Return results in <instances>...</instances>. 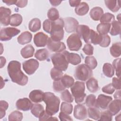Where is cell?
<instances>
[{
    "instance_id": "21",
    "label": "cell",
    "mask_w": 121,
    "mask_h": 121,
    "mask_svg": "<svg viewBox=\"0 0 121 121\" xmlns=\"http://www.w3.org/2000/svg\"><path fill=\"white\" fill-rule=\"evenodd\" d=\"M32 38V35L28 31H25L21 33L17 38V42L22 45L30 43Z\"/></svg>"
},
{
    "instance_id": "12",
    "label": "cell",
    "mask_w": 121,
    "mask_h": 121,
    "mask_svg": "<svg viewBox=\"0 0 121 121\" xmlns=\"http://www.w3.org/2000/svg\"><path fill=\"white\" fill-rule=\"evenodd\" d=\"M111 96L106 95L103 94H100L96 100L95 107L104 110L107 108L110 103L112 101Z\"/></svg>"
},
{
    "instance_id": "58",
    "label": "cell",
    "mask_w": 121,
    "mask_h": 121,
    "mask_svg": "<svg viewBox=\"0 0 121 121\" xmlns=\"http://www.w3.org/2000/svg\"><path fill=\"white\" fill-rule=\"evenodd\" d=\"M49 1L51 5L53 6H57L59 5L62 2L60 0H49Z\"/></svg>"
},
{
    "instance_id": "23",
    "label": "cell",
    "mask_w": 121,
    "mask_h": 121,
    "mask_svg": "<svg viewBox=\"0 0 121 121\" xmlns=\"http://www.w3.org/2000/svg\"><path fill=\"white\" fill-rule=\"evenodd\" d=\"M104 2L107 8L112 12H116L120 9V0H106Z\"/></svg>"
},
{
    "instance_id": "26",
    "label": "cell",
    "mask_w": 121,
    "mask_h": 121,
    "mask_svg": "<svg viewBox=\"0 0 121 121\" xmlns=\"http://www.w3.org/2000/svg\"><path fill=\"white\" fill-rule=\"evenodd\" d=\"M41 21L38 18H33L28 24L29 29L33 32H35L41 29Z\"/></svg>"
},
{
    "instance_id": "41",
    "label": "cell",
    "mask_w": 121,
    "mask_h": 121,
    "mask_svg": "<svg viewBox=\"0 0 121 121\" xmlns=\"http://www.w3.org/2000/svg\"><path fill=\"white\" fill-rule=\"evenodd\" d=\"M60 98L62 101L69 103H72L74 100L72 95L67 89H65L62 92L60 95Z\"/></svg>"
},
{
    "instance_id": "55",
    "label": "cell",
    "mask_w": 121,
    "mask_h": 121,
    "mask_svg": "<svg viewBox=\"0 0 121 121\" xmlns=\"http://www.w3.org/2000/svg\"><path fill=\"white\" fill-rule=\"evenodd\" d=\"M28 1L26 0H17L16 5L20 8H23L26 6Z\"/></svg>"
},
{
    "instance_id": "39",
    "label": "cell",
    "mask_w": 121,
    "mask_h": 121,
    "mask_svg": "<svg viewBox=\"0 0 121 121\" xmlns=\"http://www.w3.org/2000/svg\"><path fill=\"white\" fill-rule=\"evenodd\" d=\"M115 20L114 16L110 13H105L103 15L100 19L101 23H112L113 21Z\"/></svg>"
},
{
    "instance_id": "10",
    "label": "cell",
    "mask_w": 121,
    "mask_h": 121,
    "mask_svg": "<svg viewBox=\"0 0 121 121\" xmlns=\"http://www.w3.org/2000/svg\"><path fill=\"white\" fill-rule=\"evenodd\" d=\"M77 34L79 35L80 38H82L85 43H90V35L91 34V29L86 25H78L77 30Z\"/></svg>"
},
{
    "instance_id": "44",
    "label": "cell",
    "mask_w": 121,
    "mask_h": 121,
    "mask_svg": "<svg viewBox=\"0 0 121 121\" xmlns=\"http://www.w3.org/2000/svg\"><path fill=\"white\" fill-rule=\"evenodd\" d=\"M52 86L53 89L54 91L56 92L59 93L62 92L65 89V87L63 86L62 83H61L60 79L56 80H54Z\"/></svg>"
},
{
    "instance_id": "53",
    "label": "cell",
    "mask_w": 121,
    "mask_h": 121,
    "mask_svg": "<svg viewBox=\"0 0 121 121\" xmlns=\"http://www.w3.org/2000/svg\"><path fill=\"white\" fill-rule=\"evenodd\" d=\"M112 86L113 87L117 89L120 90L121 89V82L120 78L114 77L112 79Z\"/></svg>"
},
{
    "instance_id": "29",
    "label": "cell",
    "mask_w": 121,
    "mask_h": 121,
    "mask_svg": "<svg viewBox=\"0 0 121 121\" xmlns=\"http://www.w3.org/2000/svg\"><path fill=\"white\" fill-rule=\"evenodd\" d=\"M44 111V110L43 106L39 104H33L31 109L32 114L36 118H39Z\"/></svg>"
},
{
    "instance_id": "6",
    "label": "cell",
    "mask_w": 121,
    "mask_h": 121,
    "mask_svg": "<svg viewBox=\"0 0 121 121\" xmlns=\"http://www.w3.org/2000/svg\"><path fill=\"white\" fill-rule=\"evenodd\" d=\"M67 44L69 50L73 51L79 50L82 45L80 38L77 33H73L68 37Z\"/></svg>"
},
{
    "instance_id": "46",
    "label": "cell",
    "mask_w": 121,
    "mask_h": 121,
    "mask_svg": "<svg viewBox=\"0 0 121 121\" xmlns=\"http://www.w3.org/2000/svg\"><path fill=\"white\" fill-rule=\"evenodd\" d=\"M112 66L116 71V76L120 78L121 76V58L115 59L112 61Z\"/></svg>"
},
{
    "instance_id": "4",
    "label": "cell",
    "mask_w": 121,
    "mask_h": 121,
    "mask_svg": "<svg viewBox=\"0 0 121 121\" xmlns=\"http://www.w3.org/2000/svg\"><path fill=\"white\" fill-rule=\"evenodd\" d=\"M93 76V71L86 64H82L78 66L74 71V76L76 79L86 81Z\"/></svg>"
},
{
    "instance_id": "3",
    "label": "cell",
    "mask_w": 121,
    "mask_h": 121,
    "mask_svg": "<svg viewBox=\"0 0 121 121\" xmlns=\"http://www.w3.org/2000/svg\"><path fill=\"white\" fill-rule=\"evenodd\" d=\"M70 90L76 103L78 104L84 101L86 94L85 93V86L83 82L76 81L71 87Z\"/></svg>"
},
{
    "instance_id": "33",
    "label": "cell",
    "mask_w": 121,
    "mask_h": 121,
    "mask_svg": "<svg viewBox=\"0 0 121 121\" xmlns=\"http://www.w3.org/2000/svg\"><path fill=\"white\" fill-rule=\"evenodd\" d=\"M102 39V35L98 34L94 30L91 29L90 35V43L93 44H99Z\"/></svg>"
},
{
    "instance_id": "11",
    "label": "cell",
    "mask_w": 121,
    "mask_h": 121,
    "mask_svg": "<svg viewBox=\"0 0 121 121\" xmlns=\"http://www.w3.org/2000/svg\"><path fill=\"white\" fill-rule=\"evenodd\" d=\"M64 24L66 31L68 33H70L76 31L78 26V22L73 17H67L64 18Z\"/></svg>"
},
{
    "instance_id": "36",
    "label": "cell",
    "mask_w": 121,
    "mask_h": 121,
    "mask_svg": "<svg viewBox=\"0 0 121 121\" xmlns=\"http://www.w3.org/2000/svg\"><path fill=\"white\" fill-rule=\"evenodd\" d=\"M121 22L114 20L112 23V28L109 31L110 34L113 36H115L121 33Z\"/></svg>"
},
{
    "instance_id": "31",
    "label": "cell",
    "mask_w": 121,
    "mask_h": 121,
    "mask_svg": "<svg viewBox=\"0 0 121 121\" xmlns=\"http://www.w3.org/2000/svg\"><path fill=\"white\" fill-rule=\"evenodd\" d=\"M111 29V24L100 23L96 27V30L99 34L105 35L109 32Z\"/></svg>"
},
{
    "instance_id": "28",
    "label": "cell",
    "mask_w": 121,
    "mask_h": 121,
    "mask_svg": "<svg viewBox=\"0 0 121 121\" xmlns=\"http://www.w3.org/2000/svg\"><path fill=\"white\" fill-rule=\"evenodd\" d=\"M121 43L120 42L114 43L112 44L110 49V52L111 54L113 57H118L121 55Z\"/></svg>"
},
{
    "instance_id": "7",
    "label": "cell",
    "mask_w": 121,
    "mask_h": 121,
    "mask_svg": "<svg viewBox=\"0 0 121 121\" xmlns=\"http://www.w3.org/2000/svg\"><path fill=\"white\" fill-rule=\"evenodd\" d=\"M20 30L15 27H8L1 28L0 32V40L2 41H7L20 33Z\"/></svg>"
},
{
    "instance_id": "9",
    "label": "cell",
    "mask_w": 121,
    "mask_h": 121,
    "mask_svg": "<svg viewBox=\"0 0 121 121\" xmlns=\"http://www.w3.org/2000/svg\"><path fill=\"white\" fill-rule=\"evenodd\" d=\"M47 48L52 52L60 53L63 52L66 49L65 44L60 41H55L49 38Z\"/></svg>"
},
{
    "instance_id": "24",
    "label": "cell",
    "mask_w": 121,
    "mask_h": 121,
    "mask_svg": "<svg viewBox=\"0 0 121 121\" xmlns=\"http://www.w3.org/2000/svg\"><path fill=\"white\" fill-rule=\"evenodd\" d=\"M89 9L88 5L85 2H82L75 8V12L78 15L82 16L86 14Z\"/></svg>"
},
{
    "instance_id": "43",
    "label": "cell",
    "mask_w": 121,
    "mask_h": 121,
    "mask_svg": "<svg viewBox=\"0 0 121 121\" xmlns=\"http://www.w3.org/2000/svg\"><path fill=\"white\" fill-rule=\"evenodd\" d=\"M23 114L19 111H15L10 113L9 115V121H21L23 119Z\"/></svg>"
},
{
    "instance_id": "35",
    "label": "cell",
    "mask_w": 121,
    "mask_h": 121,
    "mask_svg": "<svg viewBox=\"0 0 121 121\" xmlns=\"http://www.w3.org/2000/svg\"><path fill=\"white\" fill-rule=\"evenodd\" d=\"M22 17L19 14H14L10 17L9 25L12 26H19L22 22Z\"/></svg>"
},
{
    "instance_id": "20",
    "label": "cell",
    "mask_w": 121,
    "mask_h": 121,
    "mask_svg": "<svg viewBox=\"0 0 121 121\" xmlns=\"http://www.w3.org/2000/svg\"><path fill=\"white\" fill-rule=\"evenodd\" d=\"M86 86L88 91L92 93L96 92L99 88L97 80L94 78H90L86 82Z\"/></svg>"
},
{
    "instance_id": "15",
    "label": "cell",
    "mask_w": 121,
    "mask_h": 121,
    "mask_svg": "<svg viewBox=\"0 0 121 121\" xmlns=\"http://www.w3.org/2000/svg\"><path fill=\"white\" fill-rule=\"evenodd\" d=\"M74 116L78 120H85L87 116L86 107L84 105L79 104L75 105L74 109Z\"/></svg>"
},
{
    "instance_id": "37",
    "label": "cell",
    "mask_w": 121,
    "mask_h": 121,
    "mask_svg": "<svg viewBox=\"0 0 121 121\" xmlns=\"http://www.w3.org/2000/svg\"><path fill=\"white\" fill-rule=\"evenodd\" d=\"M59 13L58 10L54 8H51L47 12V17L49 20L52 21H54L59 18Z\"/></svg>"
},
{
    "instance_id": "61",
    "label": "cell",
    "mask_w": 121,
    "mask_h": 121,
    "mask_svg": "<svg viewBox=\"0 0 121 121\" xmlns=\"http://www.w3.org/2000/svg\"><path fill=\"white\" fill-rule=\"evenodd\" d=\"M120 16H121V14H119L118 15V16H117V19H118V20H117V21H118L120 22H121V21H120Z\"/></svg>"
},
{
    "instance_id": "17",
    "label": "cell",
    "mask_w": 121,
    "mask_h": 121,
    "mask_svg": "<svg viewBox=\"0 0 121 121\" xmlns=\"http://www.w3.org/2000/svg\"><path fill=\"white\" fill-rule=\"evenodd\" d=\"M62 53L65 56L68 62L73 65H78L81 61V58L80 56L77 53L69 52L67 51H63Z\"/></svg>"
},
{
    "instance_id": "25",
    "label": "cell",
    "mask_w": 121,
    "mask_h": 121,
    "mask_svg": "<svg viewBox=\"0 0 121 121\" xmlns=\"http://www.w3.org/2000/svg\"><path fill=\"white\" fill-rule=\"evenodd\" d=\"M35 49L31 44H28L23 48L20 51L21 56L25 59L32 57L34 55Z\"/></svg>"
},
{
    "instance_id": "51",
    "label": "cell",
    "mask_w": 121,
    "mask_h": 121,
    "mask_svg": "<svg viewBox=\"0 0 121 121\" xmlns=\"http://www.w3.org/2000/svg\"><path fill=\"white\" fill-rule=\"evenodd\" d=\"M115 89L112 86V83L109 84L104 86L102 89V91L103 92L107 94H110V95L113 94V92L115 91Z\"/></svg>"
},
{
    "instance_id": "40",
    "label": "cell",
    "mask_w": 121,
    "mask_h": 121,
    "mask_svg": "<svg viewBox=\"0 0 121 121\" xmlns=\"http://www.w3.org/2000/svg\"><path fill=\"white\" fill-rule=\"evenodd\" d=\"M62 71L60 70L59 69L53 67L51 70L50 75L51 78L53 80H56L60 79L63 76Z\"/></svg>"
},
{
    "instance_id": "22",
    "label": "cell",
    "mask_w": 121,
    "mask_h": 121,
    "mask_svg": "<svg viewBox=\"0 0 121 121\" xmlns=\"http://www.w3.org/2000/svg\"><path fill=\"white\" fill-rule=\"evenodd\" d=\"M104 14L103 9L100 7H95L92 8L89 13L91 18L95 21H98Z\"/></svg>"
},
{
    "instance_id": "47",
    "label": "cell",
    "mask_w": 121,
    "mask_h": 121,
    "mask_svg": "<svg viewBox=\"0 0 121 121\" xmlns=\"http://www.w3.org/2000/svg\"><path fill=\"white\" fill-rule=\"evenodd\" d=\"M112 115L108 110H106L100 113V118L98 121H111L112 120Z\"/></svg>"
},
{
    "instance_id": "49",
    "label": "cell",
    "mask_w": 121,
    "mask_h": 121,
    "mask_svg": "<svg viewBox=\"0 0 121 121\" xmlns=\"http://www.w3.org/2000/svg\"><path fill=\"white\" fill-rule=\"evenodd\" d=\"M110 43L111 38L108 35H102V39L99 45L102 47H107L110 45Z\"/></svg>"
},
{
    "instance_id": "5",
    "label": "cell",
    "mask_w": 121,
    "mask_h": 121,
    "mask_svg": "<svg viewBox=\"0 0 121 121\" xmlns=\"http://www.w3.org/2000/svg\"><path fill=\"white\" fill-rule=\"evenodd\" d=\"M51 59L54 67L61 71H65L68 68L69 63L62 53H56L52 54Z\"/></svg>"
},
{
    "instance_id": "50",
    "label": "cell",
    "mask_w": 121,
    "mask_h": 121,
    "mask_svg": "<svg viewBox=\"0 0 121 121\" xmlns=\"http://www.w3.org/2000/svg\"><path fill=\"white\" fill-rule=\"evenodd\" d=\"M82 50L87 55H92L94 53V47L90 43L86 44L84 45Z\"/></svg>"
},
{
    "instance_id": "2",
    "label": "cell",
    "mask_w": 121,
    "mask_h": 121,
    "mask_svg": "<svg viewBox=\"0 0 121 121\" xmlns=\"http://www.w3.org/2000/svg\"><path fill=\"white\" fill-rule=\"evenodd\" d=\"M46 104V112L51 116L57 113L59 110L60 98L52 92L44 93L43 100Z\"/></svg>"
},
{
    "instance_id": "34",
    "label": "cell",
    "mask_w": 121,
    "mask_h": 121,
    "mask_svg": "<svg viewBox=\"0 0 121 121\" xmlns=\"http://www.w3.org/2000/svg\"><path fill=\"white\" fill-rule=\"evenodd\" d=\"M89 118L95 120H98L100 116V112L96 107H89L87 110Z\"/></svg>"
},
{
    "instance_id": "59",
    "label": "cell",
    "mask_w": 121,
    "mask_h": 121,
    "mask_svg": "<svg viewBox=\"0 0 121 121\" xmlns=\"http://www.w3.org/2000/svg\"><path fill=\"white\" fill-rule=\"evenodd\" d=\"M6 62V59L3 56H1L0 57V68H2L3 66H4L5 65Z\"/></svg>"
},
{
    "instance_id": "52",
    "label": "cell",
    "mask_w": 121,
    "mask_h": 121,
    "mask_svg": "<svg viewBox=\"0 0 121 121\" xmlns=\"http://www.w3.org/2000/svg\"><path fill=\"white\" fill-rule=\"evenodd\" d=\"M43 29L47 33L50 34L52 26V21L48 19L45 20L43 22Z\"/></svg>"
},
{
    "instance_id": "32",
    "label": "cell",
    "mask_w": 121,
    "mask_h": 121,
    "mask_svg": "<svg viewBox=\"0 0 121 121\" xmlns=\"http://www.w3.org/2000/svg\"><path fill=\"white\" fill-rule=\"evenodd\" d=\"M60 80L65 88L71 87L74 83V78L72 77L67 74L63 75L60 78Z\"/></svg>"
},
{
    "instance_id": "27",
    "label": "cell",
    "mask_w": 121,
    "mask_h": 121,
    "mask_svg": "<svg viewBox=\"0 0 121 121\" xmlns=\"http://www.w3.org/2000/svg\"><path fill=\"white\" fill-rule=\"evenodd\" d=\"M49 56V52L46 49H41L36 51L35 54V57L38 60L43 61L46 60Z\"/></svg>"
},
{
    "instance_id": "38",
    "label": "cell",
    "mask_w": 121,
    "mask_h": 121,
    "mask_svg": "<svg viewBox=\"0 0 121 121\" xmlns=\"http://www.w3.org/2000/svg\"><path fill=\"white\" fill-rule=\"evenodd\" d=\"M85 63L91 69H95L97 65V62L96 59L92 56L86 57L85 59Z\"/></svg>"
},
{
    "instance_id": "56",
    "label": "cell",
    "mask_w": 121,
    "mask_h": 121,
    "mask_svg": "<svg viewBox=\"0 0 121 121\" xmlns=\"http://www.w3.org/2000/svg\"><path fill=\"white\" fill-rule=\"evenodd\" d=\"M81 3L80 0H70L69 3L71 7H77Z\"/></svg>"
},
{
    "instance_id": "8",
    "label": "cell",
    "mask_w": 121,
    "mask_h": 121,
    "mask_svg": "<svg viewBox=\"0 0 121 121\" xmlns=\"http://www.w3.org/2000/svg\"><path fill=\"white\" fill-rule=\"evenodd\" d=\"M39 63L35 59H31L25 61L23 63V69L25 72L28 75L33 74L38 69Z\"/></svg>"
},
{
    "instance_id": "30",
    "label": "cell",
    "mask_w": 121,
    "mask_h": 121,
    "mask_svg": "<svg viewBox=\"0 0 121 121\" xmlns=\"http://www.w3.org/2000/svg\"><path fill=\"white\" fill-rule=\"evenodd\" d=\"M104 74L108 78L112 77L114 74V69L112 65L110 63H104L103 67Z\"/></svg>"
},
{
    "instance_id": "14",
    "label": "cell",
    "mask_w": 121,
    "mask_h": 121,
    "mask_svg": "<svg viewBox=\"0 0 121 121\" xmlns=\"http://www.w3.org/2000/svg\"><path fill=\"white\" fill-rule=\"evenodd\" d=\"M48 39L49 37L47 35L43 32H40L36 33L34 35V43L37 47H44L47 45Z\"/></svg>"
},
{
    "instance_id": "19",
    "label": "cell",
    "mask_w": 121,
    "mask_h": 121,
    "mask_svg": "<svg viewBox=\"0 0 121 121\" xmlns=\"http://www.w3.org/2000/svg\"><path fill=\"white\" fill-rule=\"evenodd\" d=\"M121 99H115L112 101L108 106V110L112 114V115H115L117 114L121 110Z\"/></svg>"
},
{
    "instance_id": "13",
    "label": "cell",
    "mask_w": 121,
    "mask_h": 121,
    "mask_svg": "<svg viewBox=\"0 0 121 121\" xmlns=\"http://www.w3.org/2000/svg\"><path fill=\"white\" fill-rule=\"evenodd\" d=\"M11 10L4 7L0 8V22L4 26H7L10 23Z\"/></svg>"
},
{
    "instance_id": "42",
    "label": "cell",
    "mask_w": 121,
    "mask_h": 121,
    "mask_svg": "<svg viewBox=\"0 0 121 121\" xmlns=\"http://www.w3.org/2000/svg\"><path fill=\"white\" fill-rule=\"evenodd\" d=\"M73 110V106L69 103L62 102L60 105V111L63 113L70 114Z\"/></svg>"
},
{
    "instance_id": "18",
    "label": "cell",
    "mask_w": 121,
    "mask_h": 121,
    "mask_svg": "<svg viewBox=\"0 0 121 121\" xmlns=\"http://www.w3.org/2000/svg\"><path fill=\"white\" fill-rule=\"evenodd\" d=\"M44 93L40 90H34L29 93V98L32 102L38 103L43 101Z\"/></svg>"
},
{
    "instance_id": "48",
    "label": "cell",
    "mask_w": 121,
    "mask_h": 121,
    "mask_svg": "<svg viewBox=\"0 0 121 121\" xmlns=\"http://www.w3.org/2000/svg\"><path fill=\"white\" fill-rule=\"evenodd\" d=\"M9 107L8 103L4 100H1L0 101V119H2L5 116L6 111Z\"/></svg>"
},
{
    "instance_id": "45",
    "label": "cell",
    "mask_w": 121,
    "mask_h": 121,
    "mask_svg": "<svg viewBox=\"0 0 121 121\" xmlns=\"http://www.w3.org/2000/svg\"><path fill=\"white\" fill-rule=\"evenodd\" d=\"M96 97L93 94L89 95H87L85 100V104L88 107H95Z\"/></svg>"
},
{
    "instance_id": "16",
    "label": "cell",
    "mask_w": 121,
    "mask_h": 121,
    "mask_svg": "<svg viewBox=\"0 0 121 121\" xmlns=\"http://www.w3.org/2000/svg\"><path fill=\"white\" fill-rule=\"evenodd\" d=\"M33 104L27 98L19 99L17 100L16 106L17 109L23 111H27L32 108Z\"/></svg>"
},
{
    "instance_id": "57",
    "label": "cell",
    "mask_w": 121,
    "mask_h": 121,
    "mask_svg": "<svg viewBox=\"0 0 121 121\" xmlns=\"http://www.w3.org/2000/svg\"><path fill=\"white\" fill-rule=\"evenodd\" d=\"M17 0H2V2L6 3L7 5L10 6L11 5H16Z\"/></svg>"
},
{
    "instance_id": "1",
    "label": "cell",
    "mask_w": 121,
    "mask_h": 121,
    "mask_svg": "<svg viewBox=\"0 0 121 121\" xmlns=\"http://www.w3.org/2000/svg\"><path fill=\"white\" fill-rule=\"evenodd\" d=\"M7 70L13 82L20 86H25L27 84L28 78L22 71L20 62L17 60L10 61L8 65Z\"/></svg>"
},
{
    "instance_id": "60",
    "label": "cell",
    "mask_w": 121,
    "mask_h": 121,
    "mask_svg": "<svg viewBox=\"0 0 121 121\" xmlns=\"http://www.w3.org/2000/svg\"><path fill=\"white\" fill-rule=\"evenodd\" d=\"M114 97L116 99H121V91L120 90L117 91L114 95Z\"/></svg>"
},
{
    "instance_id": "54",
    "label": "cell",
    "mask_w": 121,
    "mask_h": 121,
    "mask_svg": "<svg viewBox=\"0 0 121 121\" xmlns=\"http://www.w3.org/2000/svg\"><path fill=\"white\" fill-rule=\"evenodd\" d=\"M59 118L60 120L61 121H71L73 119L71 118V116L69 115V114L63 113L62 112H60L59 115Z\"/></svg>"
}]
</instances>
